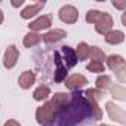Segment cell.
<instances>
[{
    "mask_svg": "<svg viewBox=\"0 0 126 126\" xmlns=\"http://www.w3.org/2000/svg\"><path fill=\"white\" fill-rule=\"evenodd\" d=\"M99 126H110V125H99Z\"/></svg>",
    "mask_w": 126,
    "mask_h": 126,
    "instance_id": "32",
    "label": "cell"
},
{
    "mask_svg": "<svg viewBox=\"0 0 126 126\" xmlns=\"http://www.w3.org/2000/svg\"><path fill=\"white\" fill-rule=\"evenodd\" d=\"M34 80H36V74H34L33 71H24V73L19 76L18 83H19V86H21L22 89H28V88H31V85L34 83Z\"/></svg>",
    "mask_w": 126,
    "mask_h": 126,
    "instance_id": "12",
    "label": "cell"
},
{
    "mask_svg": "<svg viewBox=\"0 0 126 126\" xmlns=\"http://www.w3.org/2000/svg\"><path fill=\"white\" fill-rule=\"evenodd\" d=\"M65 36H67V33H65L64 30L56 28V30H50V31H47L46 34H43V36H42V40H45L46 43H56V42L62 40Z\"/></svg>",
    "mask_w": 126,
    "mask_h": 126,
    "instance_id": "10",
    "label": "cell"
},
{
    "mask_svg": "<svg viewBox=\"0 0 126 126\" xmlns=\"http://www.w3.org/2000/svg\"><path fill=\"white\" fill-rule=\"evenodd\" d=\"M85 96H86V99H92V101H96L98 102L102 98V92L98 91V89H88L85 92Z\"/></svg>",
    "mask_w": 126,
    "mask_h": 126,
    "instance_id": "24",
    "label": "cell"
},
{
    "mask_svg": "<svg viewBox=\"0 0 126 126\" xmlns=\"http://www.w3.org/2000/svg\"><path fill=\"white\" fill-rule=\"evenodd\" d=\"M18 58H19V52H18L16 46H14V45L8 46V49L5 50V56H3V65L6 68H14L15 64L18 62Z\"/></svg>",
    "mask_w": 126,
    "mask_h": 126,
    "instance_id": "6",
    "label": "cell"
},
{
    "mask_svg": "<svg viewBox=\"0 0 126 126\" xmlns=\"http://www.w3.org/2000/svg\"><path fill=\"white\" fill-rule=\"evenodd\" d=\"M40 42H42V36H40L39 33L30 31V33L25 34V37H24V46H25V47H33V46L39 45Z\"/></svg>",
    "mask_w": 126,
    "mask_h": 126,
    "instance_id": "16",
    "label": "cell"
},
{
    "mask_svg": "<svg viewBox=\"0 0 126 126\" xmlns=\"http://www.w3.org/2000/svg\"><path fill=\"white\" fill-rule=\"evenodd\" d=\"M105 107H107V113H108V116H110V119H113V120H116V122H119L120 125H125L126 123V114H125V111H123V108H120L119 105H116L114 102H107L105 104Z\"/></svg>",
    "mask_w": 126,
    "mask_h": 126,
    "instance_id": "5",
    "label": "cell"
},
{
    "mask_svg": "<svg viewBox=\"0 0 126 126\" xmlns=\"http://www.w3.org/2000/svg\"><path fill=\"white\" fill-rule=\"evenodd\" d=\"M52 105L53 107H67L68 104V95L67 94H62V92H58L52 96Z\"/></svg>",
    "mask_w": 126,
    "mask_h": 126,
    "instance_id": "17",
    "label": "cell"
},
{
    "mask_svg": "<svg viewBox=\"0 0 126 126\" xmlns=\"http://www.w3.org/2000/svg\"><path fill=\"white\" fill-rule=\"evenodd\" d=\"M88 70L92 71V73H102L104 71V64L102 62H98V61H91L88 64Z\"/></svg>",
    "mask_w": 126,
    "mask_h": 126,
    "instance_id": "26",
    "label": "cell"
},
{
    "mask_svg": "<svg viewBox=\"0 0 126 126\" xmlns=\"http://www.w3.org/2000/svg\"><path fill=\"white\" fill-rule=\"evenodd\" d=\"M22 3H24V0H19V2H12V6H15V8H16V6H21Z\"/></svg>",
    "mask_w": 126,
    "mask_h": 126,
    "instance_id": "29",
    "label": "cell"
},
{
    "mask_svg": "<svg viewBox=\"0 0 126 126\" xmlns=\"http://www.w3.org/2000/svg\"><path fill=\"white\" fill-rule=\"evenodd\" d=\"M55 61H56V64H58V68H56V73H55V80L56 82H61V80H64L65 74H67V70L61 65V62H59V55L55 53Z\"/></svg>",
    "mask_w": 126,
    "mask_h": 126,
    "instance_id": "20",
    "label": "cell"
},
{
    "mask_svg": "<svg viewBox=\"0 0 126 126\" xmlns=\"http://www.w3.org/2000/svg\"><path fill=\"white\" fill-rule=\"evenodd\" d=\"M111 95H113V98H116V99H119V101H125L126 99V91H125V88L122 86V85H114V86H111Z\"/></svg>",
    "mask_w": 126,
    "mask_h": 126,
    "instance_id": "19",
    "label": "cell"
},
{
    "mask_svg": "<svg viewBox=\"0 0 126 126\" xmlns=\"http://www.w3.org/2000/svg\"><path fill=\"white\" fill-rule=\"evenodd\" d=\"M89 56L92 58V61H98V62H104L105 61V53L99 47H96V46L91 47V55Z\"/></svg>",
    "mask_w": 126,
    "mask_h": 126,
    "instance_id": "21",
    "label": "cell"
},
{
    "mask_svg": "<svg viewBox=\"0 0 126 126\" xmlns=\"http://www.w3.org/2000/svg\"><path fill=\"white\" fill-rule=\"evenodd\" d=\"M113 6H114V8H117V9H120V11H123V9L126 8V0H122V2L113 0Z\"/></svg>",
    "mask_w": 126,
    "mask_h": 126,
    "instance_id": "27",
    "label": "cell"
},
{
    "mask_svg": "<svg viewBox=\"0 0 126 126\" xmlns=\"http://www.w3.org/2000/svg\"><path fill=\"white\" fill-rule=\"evenodd\" d=\"M101 15H102V12H99V11H89L86 14V21L91 22V24H96L99 21Z\"/></svg>",
    "mask_w": 126,
    "mask_h": 126,
    "instance_id": "25",
    "label": "cell"
},
{
    "mask_svg": "<svg viewBox=\"0 0 126 126\" xmlns=\"http://www.w3.org/2000/svg\"><path fill=\"white\" fill-rule=\"evenodd\" d=\"M122 24H123V25H126V15H125V14L122 15Z\"/></svg>",
    "mask_w": 126,
    "mask_h": 126,
    "instance_id": "30",
    "label": "cell"
},
{
    "mask_svg": "<svg viewBox=\"0 0 126 126\" xmlns=\"http://www.w3.org/2000/svg\"><path fill=\"white\" fill-rule=\"evenodd\" d=\"M111 28H113V18H111V15L102 12L99 21L95 24V30L99 34H107L108 31H111Z\"/></svg>",
    "mask_w": 126,
    "mask_h": 126,
    "instance_id": "7",
    "label": "cell"
},
{
    "mask_svg": "<svg viewBox=\"0 0 126 126\" xmlns=\"http://www.w3.org/2000/svg\"><path fill=\"white\" fill-rule=\"evenodd\" d=\"M2 22H3V12L0 11V24H2Z\"/></svg>",
    "mask_w": 126,
    "mask_h": 126,
    "instance_id": "31",
    "label": "cell"
},
{
    "mask_svg": "<svg viewBox=\"0 0 126 126\" xmlns=\"http://www.w3.org/2000/svg\"><path fill=\"white\" fill-rule=\"evenodd\" d=\"M45 5H46L45 0H42V2H39V3H34V5H30V6H27V8L21 12V16H22L24 19H28V18L34 16V15H37V14L45 8Z\"/></svg>",
    "mask_w": 126,
    "mask_h": 126,
    "instance_id": "11",
    "label": "cell"
},
{
    "mask_svg": "<svg viewBox=\"0 0 126 126\" xmlns=\"http://www.w3.org/2000/svg\"><path fill=\"white\" fill-rule=\"evenodd\" d=\"M62 53H64V59L67 67H74L77 64V56L76 52L70 47V46H62Z\"/></svg>",
    "mask_w": 126,
    "mask_h": 126,
    "instance_id": "13",
    "label": "cell"
},
{
    "mask_svg": "<svg viewBox=\"0 0 126 126\" xmlns=\"http://www.w3.org/2000/svg\"><path fill=\"white\" fill-rule=\"evenodd\" d=\"M96 88H98V91L99 89L105 91V89L111 88V79H110V76H99L96 79Z\"/></svg>",
    "mask_w": 126,
    "mask_h": 126,
    "instance_id": "22",
    "label": "cell"
},
{
    "mask_svg": "<svg viewBox=\"0 0 126 126\" xmlns=\"http://www.w3.org/2000/svg\"><path fill=\"white\" fill-rule=\"evenodd\" d=\"M88 105H89V108H91V113L94 114V117H95L96 120L102 119V110L98 107V102H96V101L88 99Z\"/></svg>",
    "mask_w": 126,
    "mask_h": 126,
    "instance_id": "23",
    "label": "cell"
},
{
    "mask_svg": "<svg viewBox=\"0 0 126 126\" xmlns=\"http://www.w3.org/2000/svg\"><path fill=\"white\" fill-rule=\"evenodd\" d=\"M89 55H91V47H89L85 42L79 43L77 47H76V56H77V61H85V59L89 58Z\"/></svg>",
    "mask_w": 126,
    "mask_h": 126,
    "instance_id": "15",
    "label": "cell"
},
{
    "mask_svg": "<svg viewBox=\"0 0 126 126\" xmlns=\"http://www.w3.org/2000/svg\"><path fill=\"white\" fill-rule=\"evenodd\" d=\"M79 18V12L74 6L71 5H67V6H62L59 9V19L62 22H65V24H74Z\"/></svg>",
    "mask_w": 126,
    "mask_h": 126,
    "instance_id": "4",
    "label": "cell"
},
{
    "mask_svg": "<svg viewBox=\"0 0 126 126\" xmlns=\"http://www.w3.org/2000/svg\"><path fill=\"white\" fill-rule=\"evenodd\" d=\"M88 83V79L83 76V74H73L70 76L67 80H65V86L71 91H76V89H80L83 88L85 85Z\"/></svg>",
    "mask_w": 126,
    "mask_h": 126,
    "instance_id": "9",
    "label": "cell"
},
{
    "mask_svg": "<svg viewBox=\"0 0 126 126\" xmlns=\"http://www.w3.org/2000/svg\"><path fill=\"white\" fill-rule=\"evenodd\" d=\"M123 40H125V34L122 31H119V30H114V31L111 30V31H108L105 34V42L110 43V45H119Z\"/></svg>",
    "mask_w": 126,
    "mask_h": 126,
    "instance_id": "14",
    "label": "cell"
},
{
    "mask_svg": "<svg viewBox=\"0 0 126 126\" xmlns=\"http://www.w3.org/2000/svg\"><path fill=\"white\" fill-rule=\"evenodd\" d=\"M105 61H107L108 68L113 70V71L117 74L119 80L123 83V82H125V73H126V64H125V59H123L120 55H111V56L105 58Z\"/></svg>",
    "mask_w": 126,
    "mask_h": 126,
    "instance_id": "2",
    "label": "cell"
},
{
    "mask_svg": "<svg viewBox=\"0 0 126 126\" xmlns=\"http://www.w3.org/2000/svg\"><path fill=\"white\" fill-rule=\"evenodd\" d=\"M55 114H56V111H55V107L52 105V102H45L42 107L37 108V111H36V119H37L39 123L45 125V123L52 122V120L55 119Z\"/></svg>",
    "mask_w": 126,
    "mask_h": 126,
    "instance_id": "3",
    "label": "cell"
},
{
    "mask_svg": "<svg viewBox=\"0 0 126 126\" xmlns=\"http://www.w3.org/2000/svg\"><path fill=\"white\" fill-rule=\"evenodd\" d=\"M5 126H21L16 120H8L6 123H5Z\"/></svg>",
    "mask_w": 126,
    "mask_h": 126,
    "instance_id": "28",
    "label": "cell"
},
{
    "mask_svg": "<svg viewBox=\"0 0 126 126\" xmlns=\"http://www.w3.org/2000/svg\"><path fill=\"white\" fill-rule=\"evenodd\" d=\"M86 116V104L82 98L76 96L73 104L62 113V119H61V125L62 126H73L77 122H82Z\"/></svg>",
    "mask_w": 126,
    "mask_h": 126,
    "instance_id": "1",
    "label": "cell"
},
{
    "mask_svg": "<svg viewBox=\"0 0 126 126\" xmlns=\"http://www.w3.org/2000/svg\"><path fill=\"white\" fill-rule=\"evenodd\" d=\"M49 95H50V89H49L47 86H39V88L34 91L33 98H34L36 101H43V99H46Z\"/></svg>",
    "mask_w": 126,
    "mask_h": 126,
    "instance_id": "18",
    "label": "cell"
},
{
    "mask_svg": "<svg viewBox=\"0 0 126 126\" xmlns=\"http://www.w3.org/2000/svg\"><path fill=\"white\" fill-rule=\"evenodd\" d=\"M50 24H52V16H50V15H43V16L37 18L36 21H33L31 24H28V28H30L33 33H36V31L49 28Z\"/></svg>",
    "mask_w": 126,
    "mask_h": 126,
    "instance_id": "8",
    "label": "cell"
}]
</instances>
